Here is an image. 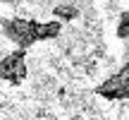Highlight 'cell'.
<instances>
[{
	"instance_id": "obj_1",
	"label": "cell",
	"mask_w": 129,
	"mask_h": 120,
	"mask_svg": "<svg viewBox=\"0 0 129 120\" xmlns=\"http://www.w3.org/2000/svg\"><path fill=\"white\" fill-rule=\"evenodd\" d=\"M3 31L17 48H24V51L41 41V22H34V19L12 17L3 24Z\"/></svg>"
},
{
	"instance_id": "obj_2",
	"label": "cell",
	"mask_w": 129,
	"mask_h": 120,
	"mask_svg": "<svg viewBox=\"0 0 129 120\" xmlns=\"http://www.w3.org/2000/svg\"><path fill=\"white\" fill-rule=\"evenodd\" d=\"M96 94L108 101H122V98H129V63L122 70H117L115 74L105 79L103 84L96 87Z\"/></svg>"
},
{
	"instance_id": "obj_3",
	"label": "cell",
	"mask_w": 129,
	"mask_h": 120,
	"mask_svg": "<svg viewBox=\"0 0 129 120\" xmlns=\"http://www.w3.org/2000/svg\"><path fill=\"white\" fill-rule=\"evenodd\" d=\"M26 77V51L17 48V51L7 53L0 58V79L7 84H22Z\"/></svg>"
},
{
	"instance_id": "obj_4",
	"label": "cell",
	"mask_w": 129,
	"mask_h": 120,
	"mask_svg": "<svg viewBox=\"0 0 129 120\" xmlns=\"http://www.w3.org/2000/svg\"><path fill=\"white\" fill-rule=\"evenodd\" d=\"M117 38H129V10L120 14V22H117Z\"/></svg>"
},
{
	"instance_id": "obj_5",
	"label": "cell",
	"mask_w": 129,
	"mask_h": 120,
	"mask_svg": "<svg viewBox=\"0 0 129 120\" xmlns=\"http://www.w3.org/2000/svg\"><path fill=\"white\" fill-rule=\"evenodd\" d=\"M53 14L60 17V19H74V17H77V10L69 7V5H57V7L53 10Z\"/></svg>"
}]
</instances>
